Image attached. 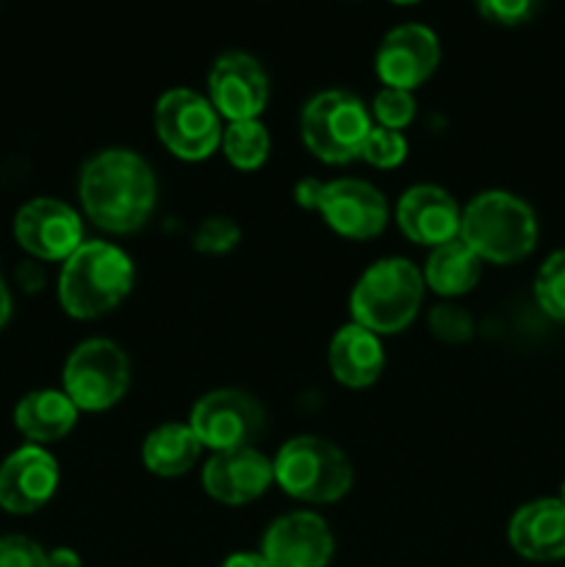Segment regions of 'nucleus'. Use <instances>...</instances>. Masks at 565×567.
<instances>
[{"instance_id": "19", "label": "nucleus", "mask_w": 565, "mask_h": 567, "mask_svg": "<svg viewBox=\"0 0 565 567\" xmlns=\"http://www.w3.org/2000/svg\"><path fill=\"white\" fill-rule=\"evenodd\" d=\"M327 365H330L336 382H341L349 391L371 388L386 369L382 338L349 321L332 336L330 347H327Z\"/></svg>"}, {"instance_id": "24", "label": "nucleus", "mask_w": 565, "mask_h": 567, "mask_svg": "<svg viewBox=\"0 0 565 567\" xmlns=\"http://www.w3.org/2000/svg\"><path fill=\"white\" fill-rule=\"evenodd\" d=\"M535 302L548 319L565 321V249H557L543 260L535 275Z\"/></svg>"}, {"instance_id": "33", "label": "nucleus", "mask_w": 565, "mask_h": 567, "mask_svg": "<svg viewBox=\"0 0 565 567\" xmlns=\"http://www.w3.org/2000/svg\"><path fill=\"white\" fill-rule=\"evenodd\" d=\"M48 567H83V563L72 548H53L48 551Z\"/></svg>"}, {"instance_id": "11", "label": "nucleus", "mask_w": 565, "mask_h": 567, "mask_svg": "<svg viewBox=\"0 0 565 567\" xmlns=\"http://www.w3.org/2000/svg\"><path fill=\"white\" fill-rule=\"evenodd\" d=\"M14 238L33 258L64 264L83 244V219L61 199L37 197L17 210Z\"/></svg>"}, {"instance_id": "31", "label": "nucleus", "mask_w": 565, "mask_h": 567, "mask_svg": "<svg viewBox=\"0 0 565 567\" xmlns=\"http://www.w3.org/2000/svg\"><path fill=\"white\" fill-rule=\"evenodd\" d=\"M321 188H325V181H319V177H302V181L294 186V203H297L302 210H314L316 214Z\"/></svg>"}, {"instance_id": "23", "label": "nucleus", "mask_w": 565, "mask_h": 567, "mask_svg": "<svg viewBox=\"0 0 565 567\" xmlns=\"http://www.w3.org/2000/svg\"><path fill=\"white\" fill-rule=\"evenodd\" d=\"M219 150L233 169L255 172L269 161L271 136L260 120L227 122L225 131H222Z\"/></svg>"}, {"instance_id": "10", "label": "nucleus", "mask_w": 565, "mask_h": 567, "mask_svg": "<svg viewBox=\"0 0 565 567\" xmlns=\"http://www.w3.org/2000/svg\"><path fill=\"white\" fill-rule=\"evenodd\" d=\"M316 214L336 236L349 241H371L386 233L391 221V205L386 194L371 183L358 177H338V181H325Z\"/></svg>"}, {"instance_id": "8", "label": "nucleus", "mask_w": 565, "mask_h": 567, "mask_svg": "<svg viewBox=\"0 0 565 567\" xmlns=\"http://www.w3.org/2000/svg\"><path fill=\"white\" fill-rule=\"evenodd\" d=\"M155 133L175 158L197 164L210 158L222 144V116L205 94L194 89H170L155 103Z\"/></svg>"}, {"instance_id": "29", "label": "nucleus", "mask_w": 565, "mask_h": 567, "mask_svg": "<svg viewBox=\"0 0 565 567\" xmlns=\"http://www.w3.org/2000/svg\"><path fill=\"white\" fill-rule=\"evenodd\" d=\"M537 3H541V0H474L476 11H480L487 22L504 28H515L530 22L532 17H535Z\"/></svg>"}, {"instance_id": "17", "label": "nucleus", "mask_w": 565, "mask_h": 567, "mask_svg": "<svg viewBox=\"0 0 565 567\" xmlns=\"http://www.w3.org/2000/svg\"><path fill=\"white\" fill-rule=\"evenodd\" d=\"M271 485H275V465L255 446L216 452L203 465L205 493L225 507H247L266 496Z\"/></svg>"}, {"instance_id": "15", "label": "nucleus", "mask_w": 565, "mask_h": 567, "mask_svg": "<svg viewBox=\"0 0 565 567\" xmlns=\"http://www.w3.org/2000/svg\"><path fill=\"white\" fill-rule=\"evenodd\" d=\"M61 482L53 454L25 443L0 463V507L11 515H33L55 496Z\"/></svg>"}, {"instance_id": "32", "label": "nucleus", "mask_w": 565, "mask_h": 567, "mask_svg": "<svg viewBox=\"0 0 565 567\" xmlns=\"http://www.w3.org/2000/svg\"><path fill=\"white\" fill-rule=\"evenodd\" d=\"M219 567H269V563L264 559V554L255 551H236L225 559Z\"/></svg>"}, {"instance_id": "20", "label": "nucleus", "mask_w": 565, "mask_h": 567, "mask_svg": "<svg viewBox=\"0 0 565 567\" xmlns=\"http://www.w3.org/2000/svg\"><path fill=\"white\" fill-rule=\"evenodd\" d=\"M81 410L59 388H39L25 393L14 408V426L28 443L48 446V443L64 441L78 424Z\"/></svg>"}, {"instance_id": "16", "label": "nucleus", "mask_w": 565, "mask_h": 567, "mask_svg": "<svg viewBox=\"0 0 565 567\" xmlns=\"http://www.w3.org/2000/svg\"><path fill=\"white\" fill-rule=\"evenodd\" d=\"M460 216H463V208L458 205V199L435 183L410 186L397 199V210H393L399 233L410 244L427 249L460 238Z\"/></svg>"}, {"instance_id": "12", "label": "nucleus", "mask_w": 565, "mask_h": 567, "mask_svg": "<svg viewBox=\"0 0 565 567\" xmlns=\"http://www.w3.org/2000/svg\"><path fill=\"white\" fill-rule=\"evenodd\" d=\"M441 64V42L435 31L421 22H404L382 37L374 55V70L382 86L415 92L435 75Z\"/></svg>"}, {"instance_id": "9", "label": "nucleus", "mask_w": 565, "mask_h": 567, "mask_svg": "<svg viewBox=\"0 0 565 567\" xmlns=\"http://www.w3.org/2000/svg\"><path fill=\"white\" fill-rule=\"evenodd\" d=\"M266 413L258 399L238 388H216L199 396L188 413V426L208 452L249 449L260 437Z\"/></svg>"}, {"instance_id": "18", "label": "nucleus", "mask_w": 565, "mask_h": 567, "mask_svg": "<svg viewBox=\"0 0 565 567\" xmlns=\"http://www.w3.org/2000/svg\"><path fill=\"white\" fill-rule=\"evenodd\" d=\"M507 540L530 563L565 559V504L559 498L521 504L507 524Z\"/></svg>"}, {"instance_id": "6", "label": "nucleus", "mask_w": 565, "mask_h": 567, "mask_svg": "<svg viewBox=\"0 0 565 567\" xmlns=\"http://www.w3.org/2000/svg\"><path fill=\"white\" fill-rule=\"evenodd\" d=\"M374 127L369 105L347 89H327L305 103L299 136L308 153L327 166L360 161L366 136Z\"/></svg>"}, {"instance_id": "2", "label": "nucleus", "mask_w": 565, "mask_h": 567, "mask_svg": "<svg viewBox=\"0 0 565 567\" xmlns=\"http://www.w3.org/2000/svg\"><path fill=\"white\" fill-rule=\"evenodd\" d=\"M133 282L136 269L125 249L111 241H83L61 266V310L78 321L103 319L131 297Z\"/></svg>"}, {"instance_id": "26", "label": "nucleus", "mask_w": 565, "mask_h": 567, "mask_svg": "<svg viewBox=\"0 0 565 567\" xmlns=\"http://www.w3.org/2000/svg\"><path fill=\"white\" fill-rule=\"evenodd\" d=\"M242 244V227L225 214L205 216L192 233V247L199 255H227Z\"/></svg>"}, {"instance_id": "3", "label": "nucleus", "mask_w": 565, "mask_h": 567, "mask_svg": "<svg viewBox=\"0 0 565 567\" xmlns=\"http://www.w3.org/2000/svg\"><path fill=\"white\" fill-rule=\"evenodd\" d=\"M424 277L410 258H380L358 277L349 293V316L374 336L404 332L424 302Z\"/></svg>"}, {"instance_id": "25", "label": "nucleus", "mask_w": 565, "mask_h": 567, "mask_svg": "<svg viewBox=\"0 0 565 567\" xmlns=\"http://www.w3.org/2000/svg\"><path fill=\"white\" fill-rule=\"evenodd\" d=\"M371 122L377 127H388V131H404V127L413 125L415 114H419V103H415L413 92H404V89H391L382 86L380 92L371 100Z\"/></svg>"}, {"instance_id": "5", "label": "nucleus", "mask_w": 565, "mask_h": 567, "mask_svg": "<svg viewBox=\"0 0 565 567\" xmlns=\"http://www.w3.org/2000/svg\"><path fill=\"white\" fill-rule=\"evenodd\" d=\"M275 485L302 504H336L352 491L355 471L343 449L319 435H297L271 460Z\"/></svg>"}, {"instance_id": "7", "label": "nucleus", "mask_w": 565, "mask_h": 567, "mask_svg": "<svg viewBox=\"0 0 565 567\" xmlns=\"http://www.w3.org/2000/svg\"><path fill=\"white\" fill-rule=\"evenodd\" d=\"M127 388L131 360L111 338H89L78 343L61 371V391L81 413H105L127 396Z\"/></svg>"}, {"instance_id": "1", "label": "nucleus", "mask_w": 565, "mask_h": 567, "mask_svg": "<svg viewBox=\"0 0 565 567\" xmlns=\"http://www.w3.org/2000/svg\"><path fill=\"white\" fill-rule=\"evenodd\" d=\"M83 214L111 236L142 230L158 203L155 172L136 150L109 147L94 153L78 175Z\"/></svg>"}, {"instance_id": "27", "label": "nucleus", "mask_w": 565, "mask_h": 567, "mask_svg": "<svg viewBox=\"0 0 565 567\" xmlns=\"http://www.w3.org/2000/svg\"><path fill=\"white\" fill-rule=\"evenodd\" d=\"M408 158V138L402 131H388V127H371L366 136L360 161H366L374 169H397Z\"/></svg>"}, {"instance_id": "35", "label": "nucleus", "mask_w": 565, "mask_h": 567, "mask_svg": "<svg viewBox=\"0 0 565 567\" xmlns=\"http://www.w3.org/2000/svg\"><path fill=\"white\" fill-rule=\"evenodd\" d=\"M391 3H397V6H413V3H419V0H391Z\"/></svg>"}, {"instance_id": "14", "label": "nucleus", "mask_w": 565, "mask_h": 567, "mask_svg": "<svg viewBox=\"0 0 565 567\" xmlns=\"http://www.w3.org/2000/svg\"><path fill=\"white\" fill-rule=\"evenodd\" d=\"M260 554L269 567H327L336 554V540L321 515L297 509L271 520L260 540Z\"/></svg>"}, {"instance_id": "21", "label": "nucleus", "mask_w": 565, "mask_h": 567, "mask_svg": "<svg viewBox=\"0 0 565 567\" xmlns=\"http://www.w3.org/2000/svg\"><path fill=\"white\" fill-rule=\"evenodd\" d=\"M421 277L432 293L443 299H458L474 291L482 277V260L463 238H454V241L430 249Z\"/></svg>"}, {"instance_id": "22", "label": "nucleus", "mask_w": 565, "mask_h": 567, "mask_svg": "<svg viewBox=\"0 0 565 567\" xmlns=\"http://www.w3.org/2000/svg\"><path fill=\"white\" fill-rule=\"evenodd\" d=\"M203 443L194 435V430L186 424H161L144 437L142 443V463L150 474L161 480H177L186 476L194 465L199 463Z\"/></svg>"}, {"instance_id": "28", "label": "nucleus", "mask_w": 565, "mask_h": 567, "mask_svg": "<svg viewBox=\"0 0 565 567\" xmlns=\"http://www.w3.org/2000/svg\"><path fill=\"white\" fill-rule=\"evenodd\" d=\"M430 332L443 343H465L474 336V319L465 308L454 302H441L427 316Z\"/></svg>"}, {"instance_id": "13", "label": "nucleus", "mask_w": 565, "mask_h": 567, "mask_svg": "<svg viewBox=\"0 0 565 567\" xmlns=\"http://www.w3.org/2000/svg\"><path fill=\"white\" fill-rule=\"evenodd\" d=\"M269 75L249 53L219 55L208 72V94L216 114L227 122L260 120L269 105Z\"/></svg>"}, {"instance_id": "4", "label": "nucleus", "mask_w": 565, "mask_h": 567, "mask_svg": "<svg viewBox=\"0 0 565 567\" xmlns=\"http://www.w3.org/2000/svg\"><path fill=\"white\" fill-rule=\"evenodd\" d=\"M460 238L482 264H518L537 244V216L532 205L515 194L491 188L463 205Z\"/></svg>"}, {"instance_id": "30", "label": "nucleus", "mask_w": 565, "mask_h": 567, "mask_svg": "<svg viewBox=\"0 0 565 567\" xmlns=\"http://www.w3.org/2000/svg\"><path fill=\"white\" fill-rule=\"evenodd\" d=\"M0 567H48V551L31 537H0Z\"/></svg>"}, {"instance_id": "36", "label": "nucleus", "mask_w": 565, "mask_h": 567, "mask_svg": "<svg viewBox=\"0 0 565 567\" xmlns=\"http://www.w3.org/2000/svg\"><path fill=\"white\" fill-rule=\"evenodd\" d=\"M557 498L565 504V482H563V487H559V496Z\"/></svg>"}, {"instance_id": "34", "label": "nucleus", "mask_w": 565, "mask_h": 567, "mask_svg": "<svg viewBox=\"0 0 565 567\" xmlns=\"http://www.w3.org/2000/svg\"><path fill=\"white\" fill-rule=\"evenodd\" d=\"M9 319H11V293L9 288H6L3 277H0V330L9 324Z\"/></svg>"}]
</instances>
